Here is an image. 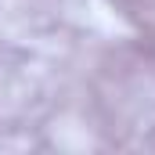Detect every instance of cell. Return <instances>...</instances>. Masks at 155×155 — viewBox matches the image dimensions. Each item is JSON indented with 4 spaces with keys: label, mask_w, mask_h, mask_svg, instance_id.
<instances>
[]
</instances>
